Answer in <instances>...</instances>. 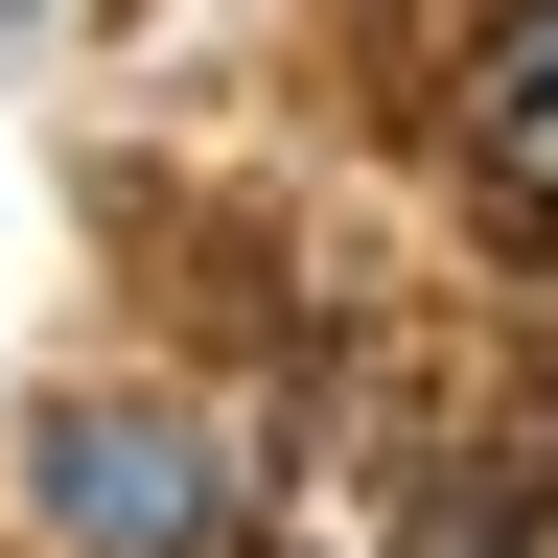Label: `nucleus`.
<instances>
[{
    "label": "nucleus",
    "mask_w": 558,
    "mask_h": 558,
    "mask_svg": "<svg viewBox=\"0 0 558 558\" xmlns=\"http://www.w3.org/2000/svg\"><path fill=\"white\" fill-rule=\"evenodd\" d=\"M47 465H70V535H163V558H209V512H233L186 418H70Z\"/></svg>",
    "instance_id": "obj_1"
}]
</instances>
